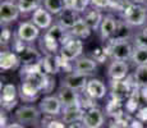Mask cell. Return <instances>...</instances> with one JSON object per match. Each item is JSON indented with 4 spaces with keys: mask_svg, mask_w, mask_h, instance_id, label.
<instances>
[{
    "mask_svg": "<svg viewBox=\"0 0 147 128\" xmlns=\"http://www.w3.org/2000/svg\"><path fill=\"white\" fill-rule=\"evenodd\" d=\"M123 21L129 27H142L147 23V7L129 1L123 10Z\"/></svg>",
    "mask_w": 147,
    "mask_h": 128,
    "instance_id": "6da1fadb",
    "label": "cell"
},
{
    "mask_svg": "<svg viewBox=\"0 0 147 128\" xmlns=\"http://www.w3.org/2000/svg\"><path fill=\"white\" fill-rule=\"evenodd\" d=\"M134 46L129 42V40H109V45L105 47L107 55L113 60L127 62L132 58Z\"/></svg>",
    "mask_w": 147,
    "mask_h": 128,
    "instance_id": "7a4b0ae2",
    "label": "cell"
},
{
    "mask_svg": "<svg viewBox=\"0 0 147 128\" xmlns=\"http://www.w3.org/2000/svg\"><path fill=\"white\" fill-rule=\"evenodd\" d=\"M14 51L18 55V59L21 64L23 65H33L38 64L42 60V55L40 51L35 47L30 46V45H24L23 41H21L17 37V41L14 44Z\"/></svg>",
    "mask_w": 147,
    "mask_h": 128,
    "instance_id": "3957f363",
    "label": "cell"
},
{
    "mask_svg": "<svg viewBox=\"0 0 147 128\" xmlns=\"http://www.w3.org/2000/svg\"><path fill=\"white\" fill-rule=\"evenodd\" d=\"M14 118L18 123L23 126H37L40 123L41 118V110L31 105H24L16 110Z\"/></svg>",
    "mask_w": 147,
    "mask_h": 128,
    "instance_id": "277c9868",
    "label": "cell"
},
{
    "mask_svg": "<svg viewBox=\"0 0 147 128\" xmlns=\"http://www.w3.org/2000/svg\"><path fill=\"white\" fill-rule=\"evenodd\" d=\"M82 51H83V42H82V40L72 36V37L60 47L59 56L61 58V60L73 63L76 59H78L81 56Z\"/></svg>",
    "mask_w": 147,
    "mask_h": 128,
    "instance_id": "5b68a950",
    "label": "cell"
},
{
    "mask_svg": "<svg viewBox=\"0 0 147 128\" xmlns=\"http://www.w3.org/2000/svg\"><path fill=\"white\" fill-rule=\"evenodd\" d=\"M21 16L17 3L10 1V0H4L0 4V22L1 26H8L13 22H16Z\"/></svg>",
    "mask_w": 147,
    "mask_h": 128,
    "instance_id": "8992f818",
    "label": "cell"
},
{
    "mask_svg": "<svg viewBox=\"0 0 147 128\" xmlns=\"http://www.w3.org/2000/svg\"><path fill=\"white\" fill-rule=\"evenodd\" d=\"M16 37H18L24 44H32L40 37V28L33 22H22L17 28Z\"/></svg>",
    "mask_w": 147,
    "mask_h": 128,
    "instance_id": "52a82bcc",
    "label": "cell"
},
{
    "mask_svg": "<svg viewBox=\"0 0 147 128\" xmlns=\"http://www.w3.org/2000/svg\"><path fill=\"white\" fill-rule=\"evenodd\" d=\"M38 109L41 110V113L49 116H56L63 112L64 106L58 96H45L40 101Z\"/></svg>",
    "mask_w": 147,
    "mask_h": 128,
    "instance_id": "ba28073f",
    "label": "cell"
},
{
    "mask_svg": "<svg viewBox=\"0 0 147 128\" xmlns=\"http://www.w3.org/2000/svg\"><path fill=\"white\" fill-rule=\"evenodd\" d=\"M87 83H88V79H87L86 74H82V73H78V72H73V70L61 78V86L69 87V89H72L74 91L86 90Z\"/></svg>",
    "mask_w": 147,
    "mask_h": 128,
    "instance_id": "9c48e42d",
    "label": "cell"
},
{
    "mask_svg": "<svg viewBox=\"0 0 147 128\" xmlns=\"http://www.w3.org/2000/svg\"><path fill=\"white\" fill-rule=\"evenodd\" d=\"M82 123L84 128H101L105 124V115L97 108H90L84 113Z\"/></svg>",
    "mask_w": 147,
    "mask_h": 128,
    "instance_id": "30bf717a",
    "label": "cell"
},
{
    "mask_svg": "<svg viewBox=\"0 0 147 128\" xmlns=\"http://www.w3.org/2000/svg\"><path fill=\"white\" fill-rule=\"evenodd\" d=\"M96 69H97V62L92 58H87V56H80L72 63L73 72H78L86 76L94 74Z\"/></svg>",
    "mask_w": 147,
    "mask_h": 128,
    "instance_id": "8fae6325",
    "label": "cell"
},
{
    "mask_svg": "<svg viewBox=\"0 0 147 128\" xmlns=\"http://www.w3.org/2000/svg\"><path fill=\"white\" fill-rule=\"evenodd\" d=\"M129 73V65L127 62L113 60L107 67V77L111 81H121L125 79Z\"/></svg>",
    "mask_w": 147,
    "mask_h": 128,
    "instance_id": "7c38bea8",
    "label": "cell"
},
{
    "mask_svg": "<svg viewBox=\"0 0 147 128\" xmlns=\"http://www.w3.org/2000/svg\"><path fill=\"white\" fill-rule=\"evenodd\" d=\"M81 18L80 13L76 12L74 9H69V8H64V10L61 13H59L56 16V23L61 26L65 30H72L74 27V24L78 22V19Z\"/></svg>",
    "mask_w": 147,
    "mask_h": 128,
    "instance_id": "4fadbf2b",
    "label": "cell"
},
{
    "mask_svg": "<svg viewBox=\"0 0 147 128\" xmlns=\"http://www.w3.org/2000/svg\"><path fill=\"white\" fill-rule=\"evenodd\" d=\"M32 22L37 26L40 30L47 31L53 26V14L46 10L44 7H40L32 13Z\"/></svg>",
    "mask_w": 147,
    "mask_h": 128,
    "instance_id": "5bb4252c",
    "label": "cell"
},
{
    "mask_svg": "<svg viewBox=\"0 0 147 128\" xmlns=\"http://www.w3.org/2000/svg\"><path fill=\"white\" fill-rule=\"evenodd\" d=\"M86 95L88 98H91L92 100H100V99H104L106 96L107 89L104 85L102 81L100 79H90L88 83L86 86V90H84Z\"/></svg>",
    "mask_w": 147,
    "mask_h": 128,
    "instance_id": "9a60e30c",
    "label": "cell"
},
{
    "mask_svg": "<svg viewBox=\"0 0 147 128\" xmlns=\"http://www.w3.org/2000/svg\"><path fill=\"white\" fill-rule=\"evenodd\" d=\"M110 92L114 100L121 101L124 99H128L131 93V89H129V83L125 79L121 81H111L110 82Z\"/></svg>",
    "mask_w": 147,
    "mask_h": 128,
    "instance_id": "2e32d148",
    "label": "cell"
},
{
    "mask_svg": "<svg viewBox=\"0 0 147 128\" xmlns=\"http://www.w3.org/2000/svg\"><path fill=\"white\" fill-rule=\"evenodd\" d=\"M117 28H118V21L111 16V14L104 16L102 22H101L100 28H98V32H100L101 39L102 40H110L113 36H114Z\"/></svg>",
    "mask_w": 147,
    "mask_h": 128,
    "instance_id": "e0dca14e",
    "label": "cell"
},
{
    "mask_svg": "<svg viewBox=\"0 0 147 128\" xmlns=\"http://www.w3.org/2000/svg\"><path fill=\"white\" fill-rule=\"evenodd\" d=\"M40 64L42 70L46 74H55L61 68V60L59 54H56V55H44Z\"/></svg>",
    "mask_w": 147,
    "mask_h": 128,
    "instance_id": "ac0fdd59",
    "label": "cell"
},
{
    "mask_svg": "<svg viewBox=\"0 0 147 128\" xmlns=\"http://www.w3.org/2000/svg\"><path fill=\"white\" fill-rule=\"evenodd\" d=\"M17 87L12 83H8L1 90V105L4 109L10 110L17 104Z\"/></svg>",
    "mask_w": 147,
    "mask_h": 128,
    "instance_id": "d6986e66",
    "label": "cell"
},
{
    "mask_svg": "<svg viewBox=\"0 0 147 128\" xmlns=\"http://www.w3.org/2000/svg\"><path fill=\"white\" fill-rule=\"evenodd\" d=\"M58 98L60 99L61 104L64 108L72 106V105L80 104V95H78V91H74L69 87L61 86L58 91Z\"/></svg>",
    "mask_w": 147,
    "mask_h": 128,
    "instance_id": "ffe728a7",
    "label": "cell"
},
{
    "mask_svg": "<svg viewBox=\"0 0 147 128\" xmlns=\"http://www.w3.org/2000/svg\"><path fill=\"white\" fill-rule=\"evenodd\" d=\"M41 90L38 87H36L35 85H32L28 81H22V85L19 87V95L21 99L26 102H31L38 98Z\"/></svg>",
    "mask_w": 147,
    "mask_h": 128,
    "instance_id": "44dd1931",
    "label": "cell"
},
{
    "mask_svg": "<svg viewBox=\"0 0 147 128\" xmlns=\"http://www.w3.org/2000/svg\"><path fill=\"white\" fill-rule=\"evenodd\" d=\"M82 18H83L84 21H86V23L91 27V30L96 31L100 28V24H101V22H102L104 16H102V13H101L100 9L91 7L83 13Z\"/></svg>",
    "mask_w": 147,
    "mask_h": 128,
    "instance_id": "7402d4cb",
    "label": "cell"
},
{
    "mask_svg": "<svg viewBox=\"0 0 147 128\" xmlns=\"http://www.w3.org/2000/svg\"><path fill=\"white\" fill-rule=\"evenodd\" d=\"M21 64L16 51H1L0 54V68L1 70H10L16 69Z\"/></svg>",
    "mask_w": 147,
    "mask_h": 128,
    "instance_id": "603a6c76",
    "label": "cell"
},
{
    "mask_svg": "<svg viewBox=\"0 0 147 128\" xmlns=\"http://www.w3.org/2000/svg\"><path fill=\"white\" fill-rule=\"evenodd\" d=\"M91 27H90L88 24L86 23V21H84L83 18L78 19V22L74 24V27L72 28V30H69V33L73 36V37H77V39H87L90 35H91Z\"/></svg>",
    "mask_w": 147,
    "mask_h": 128,
    "instance_id": "cb8c5ba5",
    "label": "cell"
},
{
    "mask_svg": "<svg viewBox=\"0 0 147 128\" xmlns=\"http://www.w3.org/2000/svg\"><path fill=\"white\" fill-rule=\"evenodd\" d=\"M44 0H17V5H18L21 14H27L33 13L36 9H38L40 7H42Z\"/></svg>",
    "mask_w": 147,
    "mask_h": 128,
    "instance_id": "d4e9b609",
    "label": "cell"
},
{
    "mask_svg": "<svg viewBox=\"0 0 147 128\" xmlns=\"http://www.w3.org/2000/svg\"><path fill=\"white\" fill-rule=\"evenodd\" d=\"M134 83L140 89H147V65H140L136 67L133 73Z\"/></svg>",
    "mask_w": 147,
    "mask_h": 128,
    "instance_id": "484cf974",
    "label": "cell"
},
{
    "mask_svg": "<svg viewBox=\"0 0 147 128\" xmlns=\"http://www.w3.org/2000/svg\"><path fill=\"white\" fill-rule=\"evenodd\" d=\"M131 62L136 65V67H140V65H147V49L146 47L136 46L134 45Z\"/></svg>",
    "mask_w": 147,
    "mask_h": 128,
    "instance_id": "4316f807",
    "label": "cell"
},
{
    "mask_svg": "<svg viewBox=\"0 0 147 128\" xmlns=\"http://www.w3.org/2000/svg\"><path fill=\"white\" fill-rule=\"evenodd\" d=\"M42 7L46 10H49L53 16H58L59 13H61L65 8L64 0H44Z\"/></svg>",
    "mask_w": 147,
    "mask_h": 128,
    "instance_id": "83f0119b",
    "label": "cell"
},
{
    "mask_svg": "<svg viewBox=\"0 0 147 128\" xmlns=\"http://www.w3.org/2000/svg\"><path fill=\"white\" fill-rule=\"evenodd\" d=\"M106 112L109 113L110 115L117 116V118H119V116L123 115V112H121V106H120L119 101H118V100H114V99H113V101L109 104V106H107Z\"/></svg>",
    "mask_w": 147,
    "mask_h": 128,
    "instance_id": "f1b7e54d",
    "label": "cell"
},
{
    "mask_svg": "<svg viewBox=\"0 0 147 128\" xmlns=\"http://www.w3.org/2000/svg\"><path fill=\"white\" fill-rule=\"evenodd\" d=\"M134 45L136 46H141V47H146L147 49V31H141L137 35H134L133 37Z\"/></svg>",
    "mask_w": 147,
    "mask_h": 128,
    "instance_id": "f546056e",
    "label": "cell"
},
{
    "mask_svg": "<svg viewBox=\"0 0 147 128\" xmlns=\"http://www.w3.org/2000/svg\"><path fill=\"white\" fill-rule=\"evenodd\" d=\"M91 5V0H74V7L73 9L78 13H84Z\"/></svg>",
    "mask_w": 147,
    "mask_h": 128,
    "instance_id": "4dcf8cb0",
    "label": "cell"
},
{
    "mask_svg": "<svg viewBox=\"0 0 147 128\" xmlns=\"http://www.w3.org/2000/svg\"><path fill=\"white\" fill-rule=\"evenodd\" d=\"M91 7L97 9H109L111 8V0H91Z\"/></svg>",
    "mask_w": 147,
    "mask_h": 128,
    "instance_id": "1f68e13d",
    "label": "cell"
},
{
    "mask_svg": "<svg viewBox=\"0 0 147 128\" xmlns=\"http://www.w3.org/2000/svg\"><path fill=\"white\" fill-rule=\"evenodd\" d=\"M10 39H12V32H10L8 28H4L1 32V37H0V40H1V45H8L10 41Z\"/></svg>",
    "mask_w": 147,
    "mask_h": 128,
    "instance_id": "d6a6232c",
    "label": "cell"
},
{
    "mask_svg": "<svg viewBox=\"0 0 147 128\" xmlns=\"http://www.w3.org/2000/svg\"><path fill=\"white\" fill-rule=\"evenodd\" d=\"M46 128H65V123L64 122H59V121H50L47 123Z\"/></svg>",
    "mask_w": 147,
    "mask_h": 128,
    "instance_id": "836d02e7",
    "label": "cell"
},
{
    "mask_svg": "<svg viewBox=\"0 0 147 128\" xmlns=\"http://www.w3.org/2000/svg\"><path fill=\"white\" fill-rule=\"evenodd\" d=\"M5 128H24V126L17 122V123H10V124H8V126L5 127Z\"/></svg>",
    "mask_w": 147,
    "mask_h": 128,
    "instance_id": "e575fe53",
    "label": "cell"
},
{
    "mask_svg": "<svg viewBox=\"0 0 147 128\" xmlns=\"http://www.w3.org/2000/svg\"><path fill=\"white\" fill-rule=\"evenodd\" d=\"M64 4H65V8L73 9V7H74V0H64Z\"/></svg>",
    "mask_w": 147,
    "mask_h": 128,
    "instance_id": "d590c367",
    "label": "cell"
},
{
    "mask_svg": "<svg viewBox=\"0 0 147 128\" xmlns=\"http://www.w3.org/2000/svg\"><path fill=\"white\" fill-rule=\"evenodd\" d=\"M132 128H145V127H143L142 124L140 123V122H134L133 126H132Z\"/></svg>",
    "mask_w": 147,
    "mask_h": 128,
    "instance_id": "8d00e7d4",
    "label": "cell"
},
{
    "mask_svg": "<svg viewBox=\"0 0 147 128\" xmlns=\"http://www.w3.org/2000/svg\"><path fill=\"white\" fill-rule=\"evenodd\" d=\"M132 3H137V4H145L147 3V0H131Z\"/></svg>",
    "mask_w": 147,
    "mask_h": 128,
    "instance_id": "74e56055",
    "label": "cell"
},
{
    "mask_svg": "<svg viewBox=\"0 0 147 128\" xmlns=\"http://www.w3.org/2000/svg\"><path fill=\"white\" fill-rule=\"evenodd\" d=\"M145 31H147V27H146V28H145Z\"/></svg>",
    "mask_w": 147,
    "mask_h": 128,
    "instance_id": "f35d334b",
    "label": "cell"
},
{
    "mask_svg": "<svg viewBox=\"0 0 147 128\" xmlns=\"http://www.w3.org/2000/svg\"><path fill=\"white\" fill-rule=\"evenodd\" d=\"M10 1H14V0H10Z\"/></svg>",
    "mask_w": 147,
    "mask_h": 128,
    "instance_id": "ab89813d",
    "label": "cell"
},
{
    "mask_svg": "<svg viewBox=\"0 0 147 128\" xmlns=\"http://www.w3.org/2000/svg\"><path fill=\"white\" fill-rule=\"evenodd\" d=\"M146 91H147V89H146Z\"/></svg>",
    "mask_w": 147,
    "mask_h": 128,
    "instance_id": "60d3db41",
    "label": "cell"
}]
</instances>
